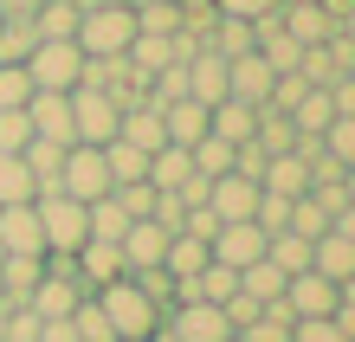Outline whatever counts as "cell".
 <instances>
[{
    "label": "cell",
    "mask_w": 355,
    "mask_h": 342,
    "mask_svg": "<svg viewBox=\"0 0 355 342\" xmlns=\"http://www.w3.org/2000/svg\"><path fill=\"white\" fill-rule=\"evenodd\" d=\"M33 26H39V39H71L78 33V7L71 0H46V7L33 13Z\"/></svg>",
    "instance_id": "36"
},
{
    "label": "cell",
    "mask_w": 355,
    "mask_h": 342,
    "mask_svg": "<svg viewBox=\"0 0 355 342\" xmlns=\"http://www.w3.org/2000/svg\"><path fill=\"white\" fill-rule=\"evenodd\" d=\"M46 0H0V13H39Z\"/></svg>",
    "instance_id": "49"
},
{
    "label": "cell",
    "mask_w": 355,
    "mask_h": 342,
    "mask_svg": "<svg viewBox=\"0 0 355 342\" xmlns=\"http://www.w3.org/2000/svg\"><path fill=\"white\" fill-rule=\"evenodd\" d=\"M85 220H91V239H123V232H130V213L116 207V194L91 200V207H85Z\"/></svg>",
    "instance_id": "35"
},
{
    "label": "cell",
    "mask_w": 355,
    "mask_h": 342,
    "mask_svg": "<svg viewBox=\"0 0 355 342\" xmlns=\"http://www.w3.org/2000/svg\"><path fill=\"white\" fill-rule=\"evenodd\" d=\"M168 239H175V232L168 226H155V220H130V232H123V265H130V271H149V265H162V259H168Z\"/></svg>",
    "instance_id": "14"
},
{
    "label": "cell",
    "mask_w": 355,
    "mask_h": 342,
    "mask_svg": "<svg viewBox=\"0 0 355 342\" xmlns=\"http://www.w3.org/2000/svg\"><path fill=\"white\" fill-rule=\"evenodd\" d=\"M239 291L259 297V304H278V297H284V271L271 265V259H252V265L239 271Z\"/></svg>",
    "instance_id": "29"
},
{
    "label": "cell",
    "mask_w": 355,
    "mask_h": 342,
    "mask_svg": "<svg viewBox=\"0 0 355 342\" xmlns=\"http://www.w3.org/2000/svg\"><path fill=\"white\" fill-rule=\"evenodd\" d=\"M252 142L265 148V155H291V148H297V123H291L284 110H271V103H259V130H252Z\"/></svg>",
    "instance_id": "25"
},
{
    "label": "cell",
    "mask_w": 355,
    "mask_h": 342,
    "mask_svg": "<svg viewBox=\"0 0 355 342\" xmlns=\"http://www.w3.org/2000/svg\"><path fill=\"white\" fill-rule=\"evenodd\" d=\"M181 232H194V239H214V232H220V213H214V207H187V213H181Z\"/></svg>",
    "instance_id": "46"
},
{
    "label": "cell",
    "mask_w": 355,
    "mask_h": 342,
    "mask_svg": "<svg viewBox=\"0 0 355 342\" xmlns=\"http://www.w3.org/2000/svg\"><path fill=\"white\" fill-rule=\"evenodd\" d=\"M19 162L33 168L39 194H52V187H58V168H65V142H46V136H33L26 148H19Z\"/></svg>",
    "instance_id": "24"
},
{
    "label": "cell",
    "mask_w": 355,
    "mask_h": 342,
    "mask_svg": "<svg viewBox=\"0 0 355 342\" xmlns=\"http://www.w3.org/2000/svg\"><path fill=\"white\" fill-rule=\"evenodd\" d=\"M329 226H336V232H349V239H355V207H343V213H336Z\"/></svg>",
    "instance_id": "50"
},
{
    "label": "cell",
    "mask_w": 355,
    "mask_h": 342,
    "mask_svg": "<svg viewBox=\"0 0 355 342\" xmlns=\"http://www.w3.org/2000/svg\"><path fill=\"white\" fill-rule=\"evenodd\" d=\"M323 155H329V162H343V168H355V117H329V130H323Z\"/></svg>",
    "instance_id": "37"
},
{
    "label": "cell",
    "mask_w": 355,
    "mask_h": 342,
    "mask_svg": "<svg viewBox=\"0 0 355 342\" xmlns=\"http://www.w3.org/2000/svg\"><path fill=\"white\" fill-rule=\"evenodd\" d=\"M33 194H39L33 168L19 162V155H7V148H0V207H19V200H33Z\"/></svg>",
    "instance_id": "28"
},
{
    "label": "cell",
    "mask_w": 355,
    "mask_h": 342,
    "mask_svg": "<svg viewBox=\"0 0 355 342\" xmlns=\"http://www.w3.org/2000/svg\"><path fill=\"white\" fill-rule=\"evenodd\" d=\"M39 342H78V330H71V316H58V323H39Z\"/></svg>",
    "instance_id": "48"
},
{
    "label": "cell",
    "mask_w": 355,
    "mask_h": 342,
    "mask_svg": "<svg viewBox=\"0 0 355 342\" xmlns=\"http://www.w3.org/2000/svg\"><path fill=\"white\" fill-rule=\"evenodd\" d=\"M162 130H168V142H175V148H194V142L207 136V103L175 97L168 110H162Z\"/></svg>",
    "instance_id": "21"
},
{
    "label": "cell",
    "mask_w": 355,
    "mask_h": 342,
    "mask_svg": "<svg viewBox=\"0 0 355 342\" xmlns=\"http://www.w3.org/2000/svg\"><path fill=\"white\" fill-rule=\"evenodd\" d=\"M110 194H116V207L130 213V220H149V213H155V194H162V187H149V181H116Z\"/></svg>",
    "instance_id": "38"
},
{
    "label": "cell",
    "mask_w": 355,
    "mask_h": 342,
    "mask_svg": "<svg viewBox=\"0 0 355 342\" xmlns=\"http://www.w3.org/2000/svg\"><path fill=\"white\" fill-rule=\"evenodd\" d=\"M310 271H323V277H336V284H343V277L355 271V239L336 232V226H329L323 239H310Z\"/></svg>",
    "instance_id": "18"
},
{
    "label": "cell",
    "mask_w": 355,
    "mask_h": 342,
    "mask_svg": "<svg viewBox=\"0 0 355 342\" xmlns=\"http://www.w3.org/2000/svg\"><path fill=\"white\" fill-rule=\"evenodd\" d=\"M91 297H97L103 323H110L116 336H149V330L162 323V310L149 304V297H142V284H136L130 271H123V277H110V284H97Z\"/></svg>",
    "instance_id": "2"
},
{
    "label": "cell",
    "mask_w": 355,
    "mask_h": 342,
    "mask_svg": "<svg viewBox=\"0 0 355 342\" xmlns=\"http://www.w3.org/2000/svg\"><path fill=\"white\" fill-rule=\"evenodd\" d=\"M26 117H33V136L71 148V91H33L26 97Z\"/></svg>",
    "instance_id": "13"
},
{
    "label": "cell",
    "mask_w": 355,
    "mask_h": 342,
    "mask_svg": "<svg viewBox=\"0 0 355 342\" xmlns=\"http://www.w3.org/2000/svg\"><path fill=\"white\" fill-rule=\"evenodd\" d=\"M226 342H239V336H226Z\"/></svg>",
    "instance_id": "54"
},
{
    "label": "cell",
    "mask_w": 355,
    "mask_h": 342,
    "mask_svg": "<svg viewBox=\"0 0 355 342\" xmlns=\"http://www.w3.org/2000/svg\"><path fill=\"white\" fill-rule=\"evenodd\" d=\"M207 52H220V58H239V52H252V19H214V33H207Z\"/></svg>",
    "instance_id": "31"
},
{
    "label": "cell",
    "mask_w": 355,
    "mask_h": 342,
    "mask_svg": "<svg viewBox=\"0 0 355 342\" xmlns=\"http://www.w3.org/2000/svg\"><path fill=\"white\" fill-rule=\"evenodd\" d=\"M214 7H220L226 19H265V13H278L284 0H214Z\"/></svg>",
    "instance_id": "45"
},
{
    "label": "cell",
    "mask_w": 355,
    "mask_h": 342,
    "mask_svg": "<svg viewBox=\"0 0 355 342\" xmlns=\"http://www.w3.org/2000/svg\"><path fill=\"white\" fill-rule=\"evenodd\" d=\"M123 123V103L110 91H91V84H71V142H91L103 148Z\"/></svg>",
    "instance_id": "4"
},
{
    "label": "cell",
    "mask_w": 355,
    "mask_h": 342,
    "mask_svg": "<svg viewBox=\"0 0 355 342\" xmlns=\"http://www.w3.org/2000/svg\"><path fill=\"white\" fill-rule=\"evenodd\" d=\"M207 259H214V246H207V239H194V232H175V239H168V259H162V265H168L175 277H194Z\"/></svg>",
    "instance_id": "30"
},
{
    "label": "cell",
    "mask_w": 355,
    "mask_h": 342,
    "mask_svg": "<svg viewBox=\"0 0 355 342\" xmlns=\"http://www.w3.org/2000/svg\"><path fill=\"white\" fill-rule=\"evenodd\" d=\"M291 342H349V336L336 330V316H297V323H291Z\"/></svg>",
    "instance_id": "42"
},
{
    "label": "cell",
    "mask_w": 355,
    "mask_h": 342,
    "mask_svg": "<svg viewBox=\"0 0 355 342\" xmlns=\"http://www.w3.org/2000/svg\"><path fill=\"white\" fill-rule=\"evenodd\" d=\"M71 259H78V277H85V291H97V284H110V277L130 271V265H123V246H116V239H85Z\"/></svg>",
    "instance_id": "16"
},
{
    "label": "cell",
    "mask_w": 355,
    "mask_h": 342,
    "mask_svg": "<svg viewBox=\"0 0 355 342\" xmlns=\"http://www.w3.org/2000/svg\"><path fill=\"white\" fill-rule=\"evenodd\" d=\"M252 220H259L265 232H284V220H291V200H284V194H271V187H259V207H252Z\"/></svg>",
    "instance_id": "43"
},
{
    "label": "cell",
    "mask_w": 355,
    "mask_h": 342,
    "mask_svg": "<svg viewBox=\"0 0 355 342\" xmlns=\"http://www.w3.org/2000/svg\"><path fill=\"white\" fill-rule=\"evenodd\" d=\"M39 271H46V259L7 252V259H0V297H7V304H26V297H33V284H39Z\"/></svg>",
    "instance_id": "22"
},
{
    "label": "cell",
    "mask_w": 355,
    "mask_h": 342,
    "mask_svg": "<svg viewBox=\"0 0 355 342\" xmlns=\"http://www.w3.org/2000/svg\"><path fill=\"white\" fill-rule=\"evenodd\" d=\"M33 46H39L33 13H7V19H0V65H26Z\"/></svg>",
    "instance_id": "23"
},
{
    "label": "cell",
    "mask_w": 355,
    "mask_h": 342,
    "mask_svg": "<svg viewBox=\"0 0 355 342\" xmlns=\"http://www.w3.org/2000/svg\"><path fill=\"white\" fill-rule=\"evenodd\" d=\"M271 78H278V71H271L259 52H239V58H226V97L252 103V110H259V103L271 97Z\"/></svg>",
    "instance_id": "12"
},
{
    "label": "cell",
    "mask_w": 355,
    "mask_h": 342,
    "mask_svg": "<svg viewBox=\"0 0 355 342\" xmlns=\"http://www.w3.org/2000/svg\"><path fill=\"white\" fill-rule=\"evenodd\" d=\"M0 252H26V259H46V239H39V213H33V200L0 207Z\"/></svg>",
    "instance_id": "15"
},
{
    "label": "cell",
    "mask_w": 355,
    "mask_h": 342,
    "mask_svg": "<svg viewBox=\"0 0 355 342\" xmlns=\"http://www.w3.org/2000/svg\"><path fill=\"white\" fill-rule=\"evenodd\" d=\"M187 162H194V175H207V181H214V175H226V168H233V142L207 130L194 148H187Z\"/></svg>",
    "instance_id": "32"
},
{
    "label": "cell",
    "mask_w": 355,
    "mask_h": 342,
    "mask_svg": "<svg viewBox=\"0 0 355 342\" xmlns=\"http://www.w3.org/2000/svg\"><path fill=\"white\" fill-rule=\"evenodd\" d=\"M123 7H155V0H123Z\"/></svg>",
    "instance_id": "52"
},
{
    "label": "cell",
    "mask_w": 355,
    "mask_h": 342,
    "mask_svg": "<svg viewBox=\"0 0 355 342\" xmlns=\"http://www.w3.org/2000/svg\"><path fill=\"white\" fill-rule=\"evenodd\" d=\"M207 207L220 213V226H226V220H252V207H259V181H245L239 168H226V175L207 181Z\"/></svg>",
    "instance_id": "11"
},
{
    "label": "cell",
    "mask_w": 355,
    "mask_h": 342,
    "mask_svg": "<svg viewBox=\"0 0 355 342\" xmlns=\"http://www.w3.org/2000/svg\"><path fill=\"white\" fill-rule=\"evenodd\" d=\"M116 342H142V336H116Z\"/></svg>",
    "instance_id": "53"
},
{
    "label": "cell",
    "mask_w": 355,
    "mask_h": 342,
    "mask_svg": "<svg viewBox=\"0 0 355 342\" xmlns=\"http://www.w3.org/2000/svg\"><path fill=\"white\" fill-rule=\"evenodd\" d=\"M220 310H226V323H233V330H245V323H252V316H259L265 304H259V297H245V291H233V297H226Z\"/></svg>",
    "instance_id": "47"
},
{
    "label": "cell",
    "mask_w": 355,
    "mask_h": 342,
    "mask_svg": "<svg viewBox=\"0 0 355 342\" xmlns=\"http://www.w3.org/2000/svg\"><path fill=\"white\" fill-rule=\"evenodd\" d=\"M259 187H271V194H284V200H297V194H310V162L291 148V155H271L265 162V175H259Z\"/></svg>",
    "instance_id": "20"
},
{
    "label": "cell",
    "mask_w": 355,
    "mask_h": 342,
    "mask_svg": "<svg viewBox=\"0 0 355 342\" xmlns=\"http://www.w3.org/2000/svg\"><path fill=\"white\" fill-rule=\"evenodd\" d=\"M26 71H33V91H71L85 71V52H78V39H39Z\"/></svg>",
    "instance_id": "6"
},
{
    "label": "cell",
    "mask_w": 355,
    "mask_h": 342,
    "mask_svg": "<svg viewBox=\"0 0 355 342\" xmlns=\"http://www.w3.org/2000/svg\"><path fill=\"white\" fill-rule=\"evenodd\" d=\"M207 246H214V259H220V265L245 271L252 259H265V226H259V220H226Z\"/></svg>",
    "instance_id": "8"
},
{
    "label": "cell",
    "mask_w": 355,
    "mask_h": 342,
    "mask_svg": "<svg viewBox=\"0 0 355 342\" xmlns=\"http://www.w3.org/2000/svg\"><path fill=\"white\" fill-rule=\"evenodd\" d=\"M103 162H110V181H149V155L142 148H130V142H103Z\"/></svg>",
    "instance_id": "34"
},
{
    "label": "cell",
    "mask_w": 355,
    "mask_h": 342,
    "mask_svg": "<svg viewBox=\"0 0 355 342\" xmlns=\"http://www.w3.org/2000/svg\"><path fill=\"white\" fill-rule=\"evenodd\" d=\"M284 310H291V316H329V310H336V277H323V271H291V277H284Z\"/></svg>",
    "instance_id": "10"
},
{
    "label": "cell",
    "mask_w": 355,
    "mask_h": 342,
    "mask_svg": "<svg viewBox=\"0 0 355 342\" xmlns=\"http://www.w3.org/2000/svg\"><path fill=\"white\" fill-rule=\"evenodd\" d=\"M110 162H103V148H91V142H71L65 148V168H58V194H71V200H103L110 194Z\"/></svg>",
    "instance_id": "5"
},
{
    "label": "cell",
    "mask_w": 355,
    "mask_h": 342,
    "mask_svg": "<svg viewBox=\"0 0 355 342\" xmlns=\"http://www.w3.org/2000/svg\"><path fill=\"white\" fill-rule=\"evenodd\" d=\"M0 342H39V316L26 304H13L7 310V330H0Z\"/></svg>",
    "instance_id": "44"
},
{
    "label": "cell",
    "mask_w": 355,
    "mask_h": 342,
    "mask_svg": "<svg viewBox=\"0 0 355 342\" xmlns=\"http://www.w3.org/2000/svg\"><path fill=\"white\" fill-rule=\"evenodd\" d=\"M284 232H304V239H323V232H329V207H323L317 194H297V200H291V220H284Z\"/></svg>",
    "instance_id": "33"
},
{
    "label": "cell",
    "mask_w": 355,
    "mask_h": 342,
    "mask_svg": "<svg viewBox=\"0 0 355 342\" xmlns=\"http://www.w3.org/2000/svg\"><path fill=\"white\" fill-rule=\"evenodd\" d=\"M0 19H7V13H0Z\"/></svg>",
    "instance_id": "55"
},
{
    "label": "cell",
    "mask_w": 355,
    "mask_h": 342,
    "mask_svg": "<svg viewBox=\"0 0 355 342\" xmlns=\"http://www.w3.org/2000/svg\"><path fill=\"white\" fill-rule=\"evenodd\" d=\"M343 194H349V207H355V168H343Z\"/></svg>",
    "instance_id": "51"
},
{
    "label": "cell",
    "mask_w": 355,
    "mask_h": 342,
    "mask_svg": "<svg viewBox=\"0 0 355 342\" xmlns=\"http://www.w3.org/2000/svg\"><path fill=\"white\" fill-rule=\"evenodd\" d=\"M26 142H33V117H26V110H0V148L19 155Z\"/></svg>",
    "instance_id": "41"
},
{
    "label": "cell",
    "mask_w": 355,
    "mask_h": 342,
    "mask_svg": "<svg viewBox=\"0 0 355 342\" xmlns=\"http://www.w3.org/2000/svg\"><path fill=\"white\" fill-rule=\"evenodd\" d=\"M207 130H214V136H226V142H252V130H259V110H252V103H239V97H220L214 103V110H207Z\"/></svg>",
    "instance_id": "19"
},
{
    "label": "cell",
    "mask_w": 355,
    "mask_h": 342,
    "mask_svg": "<svg viewBox=\"0 0 355 342\" xmlns=\"http://www.w3.org/2000/svg\"><path fill=\"white\" fill-rule=\"evenodd\" d=\"M168 330H175L181 342H226V336H233L226 310H220V304H200V297H187V304L168 310Z\"/></svg>",
    "instance_id": "7"
},
{
    "label": "cell",
    "mask_w": 355,
    "mask_h": 342,
    "mask_svg": "<svg viewBox=\"0 0 355 342\" xmlns=\"http://www.w3.org/2000/svg\"><path fill=\"white\" fill-rule=\"evenodd\" d=\"M116 142H130V148H142V155H155V148L168 142V130H162V110H149V103H130V110H123V123H116Z\"/></svg>",
    "instance_id": "17"
},
{
    "label": "cell",
    "mask_w": 355,
    "mask_h": 342,
    "mask_svg": "<svg viewBox=\"0 0 355 342\" xmlns=\"http://www.w3.org/2000/svg\"><path fill=\"white\" fill-rule=\"evenodd\" d=\"M71 39H78V52H85V58H123V52H130V39H136V13L123 7V0L85 7Z\"/></svg>",
    "instance_id": "1"
},
{
    "label": "cell",
    "mask_w": 355,
    "mask_h": 342,
    "mask_svg": "<svg viewBox=\"0 0 355 342\" xmlns=\"http://www.w3.org/2000/svg\"><path fill=\"white\" fill-rule=\"evenodd\" d=\"M33 97V71L26 65H0V110H26Z\"/></svg>",
    "instance_id": "40"
},
{
    "label": "cell",
    "mask_w": 355,
    "mask_h": 342,
    "mask_svg": "<svg viewBox=\"0 0 355 342\" xmlns=\"http://www.w3.org/2000/svg\"><path fill=\"white\" fill-rule=\"evenodd\" d=\"M33 213H39V239H46V252H78L91 239V220H85V200L71 194H33Z\"/></svg>",
    "instance_id": "3"
},
{
    "label": "cell",
    "mask_w": 355,
    "mask_h": 342,
    "mask_svg": "<svg viewBox=\"0 0 355 342\" xmlns=\"http://www.w3.org/2000/svg\"><path fill=\"white\" fill-rule=\"evenodd\" d=\"M291 323H297V316H291V310H284V297H278V304H265L252 323L233 330V336H239V342H291Z\"/></svg>",
    "instance_id": "27"
},
{
    "label": "cell",
    "mask_w": 355,
    "mask_h": 342,
    "mask_svg": "<svg viewBox=\"0 0 355 342\" xmlns=\"http://www.w3.org/2000/svg\"><path fill=\"white\" fill-rule=\"evenodd\" d=\"M194 175V162H187V148H175V142H162L155 155H149V187H162V194H175V187Z\"/></svg>",
    "instance_id": "26"
},
{
    "label": "cell",
    "mask_w": 355,
    "mask_h": 342,
    "mask_svg": "<svg viewBox=\"0 0 355 342\" xmlns=\"http://www.w3.org/2000/svg\"><path fill=\"white\" fill-rule=\"evenodd\" d=\"M278 26L297 39V46H323V39H336V13H329L323 0H284Z\"/></svg>",
    "instance_id": "9"
},
{
    "label": "cell",
    "mask_w": 355,
    "mask_h": 342,
    "mask_svg": "<svg viewBox=\"0 0 355 342\" xmlns=\"http://www.w3.org/2000/svg\"><path fill=\"white\" fill-rule=\"evenodd\" d=\"M71 330H78V342H116V330L103 323V310H97V297H85V304L71 310Z\"/></svg>",
    "instance_id": "39"
}]
</instances>
